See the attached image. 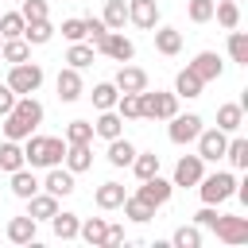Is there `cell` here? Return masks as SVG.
Listing matches in <instances>:
<instances>
[{
    "label": "cell",
    "instance_id": "f6af8a7d",
    "mask_svg": "<svg viewBox=\"0 0 248 248\" xmlns=\"http://www.w3.org/2000/svg\"><path fill=\"white\" fill-rule=\"evenodd\" d=\"M213 4H217V0H190L186 16H190L194 23H209V19H213Z\"/></svg>",
    "mask_w": 248,
    "mask_h": 248
},
{
    "label": "cell",
    "instance_id": "83f0119b",
    "mask_svg": "<svg viewBox=\"0 0 248 248\" xmlns=\"http://www.w3.org/2000/svg\"><path fill=\"white\" fill-rule=\"evenodd\" d=\"M105 27L108 31H124V23H128V4L124 0H105Z\"/></svg>",
    "mask_w": 248,
    "mask_h": 248
},
{
    "label": "cell",
    "instance_id": "ba28073f",
    "mask_svg": "<svg viewBox=\"0 0 248 248\" xmlns=\"http://www.w3.org/2000/svg\"><path fill=\"white\" fill-rule=\"evenodd\" d=\"M170 190H174V182H167V178L151 174V178H143V182L136 186V198H140V202H147L151 209H159V205H167V202H170Z\"/></svg>",
    "mask_w": 248,
    "mask_h": 248
},
{
    "label": "cell",
    "instance_id": "f1b7e54d",
    "mask_svg": "<svg viewBox=\"0 0 248 248\" xmlns=\"http://www.w3.org/2000/svg\"><path fill=\"white\" fill-rule=\"evenodd\" d=\"M50 35H54L50 19H31V23H23V39H27L31 46H43V43H50Z\"/></svg>",
    "mask_w": 248,
    "mask_h": 248
},
{
    "label": "cell",
    "instance_id": "7402d4cb",
    "mask_svg": "<svg viewBox=\"0 0 248 248\" xmlns=\"http://www.w3.org/2000/svg\"><path fill=\"white\" fill-rule=\"evenodd\" d=\"M19 167H27V159H23V147H19V140H4L0 143V170H19Z\"/></svg>",
    "mask_w": 248,
    "mask_h": 248
},
{
    "label": "cell",
    "instance_id": "30bf717a",
    "mask_svg": "<svg viewBox=\"0 0 248 248\" xmlns=\"http://www.w3.org/2000/svg\"><path fill=\"white\" fill-rule=\"evenodd\" d=\"M101 54H108L112 62H132L136 58V43L132 39H124V31H108L105 39H101V46H97Z\"/></svg>",
    "mask_w": 248,
    "mask_h": 248
},
{
    "label": "cell",
    "instance_id": "9c48e42d",
    "mask_svg": "<svg viewBox=\"0 0 248 248\" xmlns=\"http://www.w3.org/2000/svg\"><path fill=\"white\" fill-rule=\"evenodd\" d=\"M202 174H205V159H202V155H182V159L174 163V178H170V182L186 190V186H198Z\"/></svg>",
    "mask_w": 248,
    "mask_h": 248
},
{
    "label": "cell",
    "instance_id": "7bdbcfd3",
    "mask_svg": "<svg viewBox=\"0 0 248 248\" xmlns=\"http://www.w3.org/2000/svg\"><path fill=\"white\" fill-rule=\"evenodd\" d=\"M23 16L19 12H8V16H0V39H19L23 35Z\"/></svg>",
    "mask_w": 248,
    "mask_h": 248
},
{
    "label": "cell",
    "instance_id": "74e56055",
    "mask_svg": "<svg viewBox=\"0 0 248 248\" xmlns=\"http://www.w3.org/2000/svg\"><path fill=\"white\" fill-rule=\"evenodd\" d=\"M93 108H112L116 105V97H120V89L112 85V81H101V85H93Z\"/></svg>",
    "mask_w": 248,
    "mask_h": 248
},
{
    "label": "cell",
    "instance_id": "ee69618b",
    "mask_svg": "<svg viewBox=\"0 0 248 248\" xmlns=\"http://www.w3.org/2000/svg\"><path fill=\"white\" fill-rule=\"evenodd\" d=\"M108 35V27H105V19L101 16H85V39H89V46L97 50L101 46V39Z\"/></svg>",
    "mask_w": 248,
    "mask_h": 248
},
{
    "label": "cell",
    "instance_id": "603a6c76",
    "mask_svg": "<svg viewBox=\"0 0 248 248\" xmlns=\"http://www.w3.org/2000/svg\"><path fill=\"white\" fill-rule=\"evenodd\" d=\"M0 58L12 62V66H16V62H27V58H31V43H27L23 35H19V39H4V43H0Z\"/></svg>",
    "mask_w": 248,
    "mask_h": 248
},
{
    "label": "cell",
    "instance_id": "ac0fdd59",
    "mask_svg": "<svg viewBox=\"0 0 248 248\" xmlns=\"http://www.w3.org/2000/svg\"><path fill=\"white\" fill-rule=\"evenodd\" d=\"M35 225H39V221H35L31 213L12 217V221H8V240H12V244H31V240H35Z\"/></svg>",
    "mask_w": 248,
    "mask_h": 248
},
{
    "label": "cell",
    "instance_id": "e0dca14e",
    "mask_svg": "<svg viewBox=\"0 0 248 248\" xmlns=\"http://www.w3.org/2000/svg\"><path fill=\"white\" fill-rule=\"evenodd\" d=\"M66 170H74V174H81V170H89L93 167V151H89V143H66Z\"/></svg>",
    "mask_w": 248,
    "mask_h": 248
},
{
    "label": "cell",
    "instance_id": "d6a6232c",
    "mask_svg": "<svg viewBox=\"0 0 248 248\" xmlns=\"http://www.w3.org/2000/svg\"><path fill=\"white\" fill-rule=\"evenodd\" d=\"M120 209H124V217H132L136 225H143V221H151V217H155V209H151L147 202H140L136 194H132V198H124V202H120Z\"/></svg>",
    "mask_w": 248,
    "mask_h": 248
},
{
    "label": "cell",
    "instance_id": "7dc6e473",
    "mask_svg": "<svg viewBox=\"0 0 248 248\" xmlns=\"http://www.w3.org/2000/svg\"><path fill=\"white\" fill-rule=\"evenodd\" d=\"M62 35L70 43H81L85 39V19H62Z\"/></svg>",
    "mask_w": 248,
    "mask_h": 248
},
{
    "label": "cell",
    "instance_id": "8fae6325",
    "mask_svg": "<svg viewBox=\"0 0 248 248\" xmlns=\"http://www.w3.org/2000/svg\"><path fill=\"white\" fill-rule=\"evenodd\" d=\"M198 81H213V78H221V70H225V62H221V54L217 50H202V54H194V62L186 66Z\"/></svg>",
    "mask_w": 248,
    "mask_h": 248
},
{
    "label": "cell",
    "instance_id": "52a82bcc",
    "mask_svg": "<svg viewBox=\"0 0 248 248\" xmlns=\"http://www.w3.org/2000/svg\"><path fill=\"white\" fill-rule=\"evenodd\" d=\"M194 143H198V155H202L205 163H217V159H225V143H229V132H221V128H202Z\"/></svg>",
    "mask_w": 248,
    "mask_h": 248
},
{
    "label": "cell",
    "instance_id": "f546056e",
    "mask_svg": "<svg viewBox=\"0 0 248 248\" xmlns=\"http://www.w3.org/2000/svg\"><path fill=\"white\" fill-rule=\"evenodd\" d=\"M136 159V147L124 140V136H116V140H108V163L112 167H128Z\"/></svg>",
    "mask_w": 248,
    "mask_h": 248
},
{
    "label": "cell",
    "instance_id": "ab89813d",
    "mask_svg": "<svg viewBox=\"0 0 248 248\" xmlns=\"http://www.w3.org/2000/svg\"><path fill=\"white\" fill-rule=\"evenodd\" d=\"M62 140H66V143H89V140H93V124H89V120H70Z\"/></svg>",
    "mask_w": 248,
    "mask_h": 248
},
{
    "label": "cell",
    "instance_id": "277c9868",
    "mask_svg": "<svg viewBox=\"0 0 248 248\" xmlns=\"http://www.w3.org/2000/svg\"><path fill=\"white\" fill-rule=\"evenodd\" d=\"M4 81H8L19 97H23V93H35V89L43 85V66H39V62H31V58H27V62H16V66L8 70V78H4Z\"/></svg>",
    "mask_w": 248,
    "mask_h": 248
},
{
    "label": "cell",
    "instance_id": "4dcf8cb0",
    "mask_svg": "<svg viewBox=\"0 0 248 248\" xmlns=\"http://www.w3.org/2000/svg\"><path fill=\"white\" fill-rule=\"evenodd\" d=\"M128 167H132V170H136V178L143 182V178L159 174V155H155V151H136V159H132Z\"/></svg>",
    "mask_w": 248,
    "mask_h": 248
},
{
    "label": "cell",
    "instance_id": "7c38bea8",
    "mask_svg": "<svg viewBox=\"0 0 248 248\" xmlns=\"http://www.w3.org/2000/svg\"><path fill=\"white\" fill-rule=\"evenodd\" d=\"M128 19H132L140 31H155V23H159V4H155V0H128Z\"/></svg>",
    "mask_w": 248,
    "mask_h": 248
},
{
    "label": "cell",
    "instance_id": "836d02e7",
    "mask_svg": "<svg viewBox=\"0 0 248 248\" xmlns=\"http://www.w3.org/2000/svg\"><path fill=\"white\" fill-rule=\"evenodd\" d=\"M105 232H108V221H105V217H89V221H81V229H78V236L89 240V244H105Z\"/></svg>",
    "mask_w": 248,
    "mask_h": 248
},
{
    "label": "cell",
    "instance_id": "44dd1931",
    "mask_svg": "<svg viewBox=\"0 0 248 248\" xmlns=\"http://www.w3.org/2000/svg\"><path fill=\"white\" fill-rule=\"evenodd\" d=\"M27 213H31L35 221H50V217L58 213V198H54V194H31V198H27Z\"/></svg>",
    "mask_w": 248,
    "mask_h": 248
},
{
    "label": "cell",
    "instance_id": "c3c4849f",
    "mask_svg": "<svg viewBox=\"0 0 248 248\" xmlns=\"http://www.w3.org/2000/svg\"><path fill=\"white\" fill-rule=\"evenodd\" d=\"M16 97H19V93H16V89H12L8 81H0V116H8V112H12Z\"/></svg>",
    "mask_w": 248,
    "mask_h": 248
},
{
    "label": "cell",
    "instance_id": "ffe728a7",
    "mask_svg": "<svg viewBox=\"0 0 248 248\" xmlns=\"http://www.w3.org/2000/svg\"><path fill=\"white\" fill-rule=\"evenodd\" d=\"M128 194H124V186L120 182H101L97 186V194H93V202H97V209H120V202H124Z\"/></svg>",
    "mask_w": 248,
    "mask_h": 248
},
{
    "label": "cell",
    "instance_id": "681fc988",
    "mask_svg": "<svg viewBox=\"0 0 248 248\" xmlns=\"http://www.w3.org/2000/svg\"><path fill=\"white\" fill-rule=\"evenodd\" d=\"M213 221H217V209H213V205H205V209L194 213V225H198V229H209Z\"/></svg>",
    "mask_w": 248,
    "mask_h": 248
},
{
    "label": "cell",
    "instance_id": "9a60e30c",
    "mask_svg": "<svg viewBox=\"0 0 248 248\" xmlns=\"http://www.w3.org/2000/svg\"><path fill=\"white\" fill-rule=\"evenodd\" d=\"M39 186L46 194H54V198H66V194H74V170H62V163L58 167H46V178Z\"/></svg>",
    "mask_w": 248,
    "mask_h": 248
},
{
    "label": "cell",
    "instance_id": "d6986e66",
    "mask_svg": "<svg viewBox=\"0 0 248 248\" xmlns=\"http://www.w3.org/2000/svg\"><path fill=\"white\" fill-rule=\"evenodd\" d=\"M155 50L167 54V58H174L182 50V31L178 27H155Z\"/></svg>",
    "mask_w": 248,
    "mask_h": 248
},
{
    "label": "cell",
    "instance_id": "bcb514c9",
    "mask_svg": "<svg viewBox=\"0 0 248 248\" xmlns=\"http://www.w3.org/2000/svg\"><path fill=\"white\" fill-rule=\"evenodd\" d=\"M19 16H23L27 23H31V19H46V0H23Z\"/></svg>",
    "mask_w": 248,
    "mask_h": 248
},
{
    "label": "cell",
    "instance_id": "3957f363",
    "mask_svg": "<svg viewBox=\"0 0 248 248\" xmlns=\"http://www.w3.org/2000/svg\"><path fill=\"white\" fill-rule=\"evenodd\" d=\"M198 190H202V202H205V205H221V202H229V198H232V190H236V178H232L229 170L202 174Z\"/></svg>",
    "mask_w": 248,
    "mask_h": 248
},
{
    "label": "cell",
    "instance_id": "8d00e7d4",
    "mask_svg": "<svg viewBox=\"0 0 248 248\" xmlns=\"http://www.w3.org/2000/svg\"><path fill=\"white\" fill-rule=\"evenodd\" d=\"M202 85L205 81H198L190 70H178V78H174V93L178 97H202Z\"/></svg>",
    "mask_w": 248,
    "mask_h": 248
},
{
    "label": "cell",
    "instance_id": "e575fe53",
    "mask_svg": "<svg viewBox=\"0 0 248 248\" xmlns=\"http://www.w3.org/2000/svg\"><path fill=\"white\" fill-rule=\"evenodd\" d=\"M229 58L232 62H240V66H248V35L244 31H229Z\"/></svg>",
    "mask_w": 248,
    "mask_h": 248
},
{
    "label": "cell",
    "instance_id": "b9f144b4",
    "mask_svg": "<svg viewBox=\"0 0 248 248\" xmlns=\"http://www.w3.org/2000/svg\"><path fill=\"white\" fill-rule=\"evenodd\" d=\"M112 108H116L124 120H140V93H120Z\"/></svg>",
    "mask_w": 248,
    "mask_h": 248
},
{
    "label": "cell",
    "instance_id": "d4e9b609",
    "mask_svg": "<svg viewBox=\"0 0 248 248\" xmlns=\"http://www.w3.org/2000/svg\"><path fill=\"white\" fill-rule=\"evenodd\" d=\"M240 124H244V105H221L217 108V128L221 132H240Z\"/></svg>",
    "mask_w": 248,
    "mask_h": 248
},
{
    "label": "cell",
    "instance_id": "f907efd6",
    "mask_svg": "<svg viewBox=\"0 0 248 248\" xmlns=\"http://www.w3.org/2000/svg\"><path fill=\"white\" fill-rule=\"evenodd\" d=\"M124 240V229L120 225H108V232H105V244H120Z\"/></svg>",
    "mask_w": 248,
    "mask_h": 248
},
{
    "label": "cell",
    "instance_id": "cb8c5ba5",
    "mask_svg": "<svg viewBox=\"0 0 248 248\" xmlns=\"http://www.w3.org/2000/svg\"><path fill=\"white\" fill-rule=\"evenodd\" d=\"M178 112V93H151V120H170Z\"/></svg>",
    "mask_w": 248,
    "mask_h": 248
},
{
    "label": "cell",
    "instance_id": "4fadbf2b",
    "mask_svg": "<svg viewBox=\"0 0 248 248\" xmlns=\"http://www.w3.org/2000/svg\"><path fill=\"white\" fill-rule=\"evenodd\" d=\"M112 85L120 89V93H143L147 89V70H140V66H120L116 70V78H112Z\"/></svg>",
    "mask_w": 248,
    "mask_h": 248
},
{
    "label": "cell",
    "instance_id": "5bb4252c",
    "mask_svg": "<svg viewBox=\"0 0 248 248\" xmlns=\"http://www.w3.org/2000/svg\"><path fill=\"white\" fill-rule=\"evenodd\" d=\"M54 89H58V101H78L81 93H85V85H81V70H74V66H66V70H58V81H54Z\"/></svg>",
    "mask_w": 248,
    "mask_h": 248
},
{
    "label": "cell",
    "instance_id": "816d5d0a",
    "mask_svg": "<svg viewBox=\"0 0 248 248\" xmlns=\"http://www.w3.org/2000/svg\"><path fill=\"white\" fill-rule=\"evenodd\" d=\"M0 43H4V39H0Z\"/></svg>",
    "mask_w": 248,
    "mask_h": 248
},
{
    "label": "cell",
    "instance_id": "60d3db41",
    "mask_svg": "<svg viewBox=\"0 0 248 248\" xmlns=\"http://www.w3.org/2000/svg\"><path fill=\"white\" fill-rule=\"evenodd\" d=\"M225 159H229L232 167H240V170H244V167H248V140H240V136H236V140H229V143H225Z\"/></svg>",
    "mask_w": 248,
    "mask_h": 248
},
{
    "label": "cell",
    "instance_id": "7a4b0ae2",
    "mask_svg": "<svg viewBox=\"0 0 248 248\" xmlns=\"http://www.w3.org/2000/svg\"><path fill=\"white\" fill-rule=\"evenodd\" d=\"M62 155H66V140L62 136H35L31 132L27 143H23V159L31 167H58Z\"/></svg>",
    "mask_w": 248,
    "mask_h": 248
},
{
    "label": "cell",
    "instance_id": "5b68a950",
    "mask_svg": "<svg viewBox=\"0 0 248 248\" xmlns=\"http://www.w3.org/2000/svg\"><path fill=\"white\" fill-rule=\"evenodd\" d=\"M217 232V240L225 244H248V217H229V213H217V221L209 225Z\"/></svg>",
    "mask_w": 248,
    "mask_h": 248
},
{
    "label": "cell",
    "instance_id": "d590c367",
    "mask_svg": "<svg viewBox=\"0 0 248 248\" xmlns=\"http://www.w3.org/2000/svg\"><path fill=\"white\" fill-rule=\"evenodd\" d=\"M93 54H97V50H93L89 43H70V50H66V62H70L74 70H85V66L93 62Z\"/></svg>",
    "mask_w": 248,
    "mask_h": 248
},
{
    "label": "cell",
    "instance_id": "f35d334b",
    "mask_svg": "<svg viewBox=\"0 0 248 248\" xmlns=\"http://www.w3.org/2000/svg\"><path fill=\"white\" fill-rule=\"evenodd\" d=\"M170 244L174 248H202V229L198 225H182V229H174Z\"/></svg>",
    "mask_w": 248,
    "mask_h": 248
},
{
    "label": "cell",
    "instance_id": "484cf974",
    "mask_svg": "<svg viewBox=\"0 0 248 248\" xmlns=\"http://www.w3.org/2000/svg\"><path fill=\"white\" fill-rule=\"evenodd\" d=\"M12 194L27 202L31 194H39V178H35V174H31L27 167H19V170H12Z\"/></svg>",
    "mask_w": 248,
    "mask_h": 248
},
{
    "label": "cell",
    "instance_id": "4316f807",
    "mask_svg": "<svg viewBox=\"0 0 248 248\" xmlns=\"http://www.w3.org/2000/svg\"><path fill=\"white\" fill-rule=\"evenodd\" d=\"M50 229H54L58 240H74L78 229H81V217H78V213H54V217H50Z\"/></svg>",
    "mask_w": 248,
    "mask_h": 248
},
{
    "label": "cell",
    "instance_id": "2e32d148",
    "mask_svg": "<svg viewBox=\"0 0 248 248\" xmlns=\"http://www.w3.org/2000/svg\"><path fill=\"white\" fill-rule=\"evenodd\" d=\"M93 136H101V140H116V136H124V116H120L116 108H101V116L93 120Z\"/></svg>",
    "mask_w": 248,
    "mask_h": 248
},
{
    "label": "cell",
    "instance_id": "1f68e13d",
    "mask_svg": "<svg viewBox=\"0 0 248 248\" xmlns=\"http://www.w3.org/2000/svg\"><path fill=\"white\" fill-rule=\"evenodd\" d=\"M213 16H217V23H221L225 31L240 27V8H236V0H221V4H213Z\"/></svg>",
    "mask_w": 248,
    "mask_h": 248
},
{
    "label": "cell",
    "instance_id": "8992f818",
    "mask_svg": "<svg viewBox=\"0 0 248 248\" xmlns=\"http://www.w3.org/2000/svg\"><path fill=\"white\" fill-rule=\"evenodd\" d=\"M198 132H202V116H198V112H186V116L174 112V116H170V128H167L170 143H178V147H182V143H194Z\"/></svg>",
    "mask_w": 248,
    "mask_h": 248
},
{
    "label": "cell",
    "instance_id": "6da1fadb",
    "mask_svg": "<svg viewBox=\"0 0 248 248\" xmlns=\"http://www.w3.org/2000/svg\"><path fill=\"white\" fill-rule=\"evenodd\" d=\"M39 124H43V105L31 93H23V97H16L12 112L4 116V140H27Z\"/></svg>",
    "mask_w": 248,
    "mask_h": 248
}]
</instances>
